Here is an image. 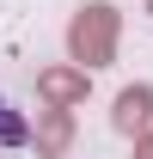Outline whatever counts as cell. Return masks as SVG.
I'll return each mask as SVG.
<instances>
[{
	"instance_id": "2",
	"label": "cell",
	"mask_w": 153,
	"mask_h": 159,
	"mask_svg": "<svg viewBox=\"0 0 153 159\" xmlns=\"http://www.w3.org/2000/svg\"><path fill=\"white\" fill-rule=\"evenodd\" d=\"M86 92H92V74L74 67V61H55V67H43V74H37V98L55 104V110H80Z\"/></svg>"
},
{
	"instance_id": "1",
	"label": "cell",
	"mask_w": 153,
	"mask_h": 159,
	"mask_svg": "<svg viewBox=\"0 0 153 159\" xmlns=\"http://www.w3.org/2000/svg\"><path fill=\"white\" fill-rule=\"evenodd\" d=\"M116 37H123V12L110 0H86L67 19V61L86 67V74H98V67L116 61Z\"/></svg>"
},
{
	"instance_id": "5",
	"label": "cell",
	"mask_w": 153,
	"mask_h": 159,
	"mask_svg": "<svg viewBox=\"0 0 153 159\" xmlns=\"http://www.w3.org/2000/svg\"><path fill=\"white\" fill-rule=\"evenodd\" d=\"M31 135H37V129L25 122V110H19L12 98H0V147H25Z\"/></svg>"
},
{
	"instance_id": "4",
	"label": "cell",
	"mask_w": 153,
	"mask_h": 159,
	"mask_svg": "<svg viewBox=\"0 0 153 159\" xmlns=\"http://www.w3.org/2000/svg\"><path fill=\"white\" fill-rule=\"evenodd\" d=\"M37 159H61L74 147V110H55V104H43L37 110Z\"/></svg>"
},
{
	"instance_id": "3",
	"label": "cell",
	"mask_w": 153,
	"mask_h": 159,
	"mask_svg": "<svg viewBox=\"0 0 153 159\" xmlns=\"http://www.w3.org/2000/svg\"><path fill=\"white\" fill-rule=\"evenodd\" d=\"M110 122H116V135H129V141H141V135L153 129V86H147V80H135V86L116 92Z\"/></svg>"
},
{
	"instance_id": "6",
	"label": "cell",
	"mask_w": 153,
	"mask_h": 159,
	"mask_svg": "<svg viewBox=\"0 0 153 159\" xmlns=\"http://www.w3.org/2000/svg\"><path fill=\"white\" fill-rule=\"evenodd\" d=\"M135 159H153V129H147L141 141H135Z\"/></svg>"
},
{
	"instance_id": "7",
	"label": "cell",
	"mask_w": 153,
	"mask_h": 159,
	"mask_svg": "<svg viewBox=\"0 0 153 159\" xmlns=\"http://www.w3.org/2000/svg\"><path fill=\"white\" fill-rule=\"evenodd\" d=\"M147 12H153V0H147Z\"/></svg>"
}]
</instances>
